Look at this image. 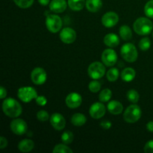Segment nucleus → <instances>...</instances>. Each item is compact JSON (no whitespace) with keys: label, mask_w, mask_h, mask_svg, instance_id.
Returning a JSON list of instances; mask_svg holds the SVG:
<instances>
[{"label":"nucleus","mask_w":153,"mask_h":153,"mask_svg":"<svg viewBox=\"0 0 153 153\" xmlns=\"http://www.w3.org/2000/svg\"><path fill=\"white\" fill-rule=\"evenodd\" d=\"M151 46V41L148 37L142 38L139 42V48L142 51H147Z\"/></svg>","instance_id":"31"},{"label":"nucleus","mask_w":153,"mask_h":153,"mask_svg":"<svg viewBox=\"0 0 153 153\" xmlns=\"http://www.w3.org/2000/svg\"><path fill=\"white\" fill-rule=\"evenodd\" d=\"M100 126H102V128H103L104 129H109V128L111 127V123L110 121H108V120H104L101 123Z\"/></svg>","instance_id":"38"},{"label":"nucleus","mask_w":153,"mask_h":153,"mask_svg":"<svg viewBox=\"0 0 153 153\" xmlns=\"http://www.w3.org/2000/svg\"><path fill=\"white\" fill-rule=\"evenodd\" d=\"M7 139H6L4 137H2V136H1V137H0V149H4V148L7 147Z\"/></svg>","instance_id":"37"},{"label":"nucleus","mask_w":153,"mask_h":153,"mask_svg":"<svg viewBox=\"0 0 153 153\" xmlns=\"http://www.w3.org/2000/svg\"><path fill=\"white\" fill-rule=\"evenodd\" d=\"M106 108L102 102H95L91 106L89 109V114L94 119H100L105 115Z\"/></svg>","instance_id":"14"},{"label":"nucleus","mask_w":153,"mask_h":153,"mask_svg":"<svg viewBox=\"0 0 153 153\" xmlns=\"http://www.w3.org/2000/svg\"><path fill=\"white\" fill-rule=\"evenodd\" d=\"M73 140V134L70 131H66L61 135V141L65 144H70Z\"/></svg>","instance_id":"29"},{"label":"nucleus","mask_w":153,"mask_h":153,"mask_svg":"<svg viewBox=\"0 0 153 153\" xmlns=\"http://www.w3.org/2000/svg\"><path fill=\"white\" fill-rule=\"evenodd\" d=\"M144 152L146 153H153V140H149L144 146Z\"/></svg>","instance_id":"36"},{"label":"nucleus","mask_w":153,"mask_h":153,"mask_svg":"<svg viewBox=\"0 0 153 153\" xmlns=\"http://www.w3.org/2000/svg\"><path fill=\"white\" fill-rule=\"evenodd\" d=\"M31 79L34 85H41L46 82L47 79V74L44 69L41 67H36L31 72Z\"/></svg>","instance_id":"9"},{"label":"nucleus","mask_w":153,"mask_h":153,"mask_svg":"<svg viewBox=\"0 0 153 153\" xmlns=\"http://www.w3.org/2000/svg\"><path fill=\"white\" fill-rule=\"evenodd\" d=\"M10 130L16 135H22L25 134L28 130V126L25 121L22 119H15L11 121L10 124Z\"/></svg>","instance_id":"8"},{"label":"nucleus","mask_w":153,"mask_h":153,"mask_svg":"<svg viewBox=\"0 0 153 153\" xmlns=\"http://www.w3.org/2000/svg\"><path fill=\"white\" fill-rule=\"evenodd\" d=\"M67 4L65 0H52L49 4V9L54 13H63L67 8Z\"/></svg>","instance_id":"16"},{"label":"nucleus","mask_w":153,"mask_h":153,"mask_svg":"<svg viewBox=\"0 0 153 153\" xmlns=\"http://www.w3.org/2000/svg\"><path fill=\"white\" fill-rule=\"evenodd\" d=\"M35 100L37 104L40 106H45L46 105V103H47V100L43 96H37L36 97Z\"/></svg>","instance_id":"35"},{"label":"nucleus","mask_w":153,"mask_h":153,"mask_svg":"<svg viewBox=\"0 0 153 153\" xmlns=\"http://www.w3.org/2000/svg\"><path fill=\"white\" fill-rule=\"evenodd\" d=\"M102 61L107 67H113L117 61V55L112 49H106L102 53Z\"/></svg>","instance_id":"10"},{"label":"nucleus","mask_w":153,"mask_h":153,"mask_svg":"<svg viewBox=\"0 0 153 153\" xmlns=\"http://www.w3.org/2000/svg\"><path fill=\"white\" fill-rule=\"evenodd\" d=\"M152 37H153V31H152Z\"/></svg>","instance_id":"42"},{"label":"nucleus","mask_w":153,"mask_h":153,"mask_svg":"<svg viewBox=\"0 0 153 153\" xmlns=\"http://www.w3.org/2000/svg\"><path fill=\"white\" fill-rule=\"evenodd\" d=\"M37 118L41 122H45V121H47L50 117L47 111L45 110H40L37 113Z\"/></svg>","instance_id":"34"},{"label":"nucleus","mask_w":153,"mask_h":153,"mask_svg":"<svg viewBox=\"0 0 153 153\" xmlns=\"http://www.w3.org/2000/svg\"><path fill=\"white\" fill-rule=\"evenodd\" d=\"M65 102L67 107L70 108H77L82 105V97L78 93H70L66 97Z\"/></svg>","instance_id":"13"},{"label":"nucleus","mask_w":153,"mask_h":153,"mask_svg":"<svg viewBox=\"0 0 153 153\" xmlns=\"http://www.w3.org/2000/svg\"><path fill=\"white\" fill-rule=\"evenodd\" d=\"M126 97L128 101L131 102V103H134V104L139 101V98H140L138 92L136 91L135 90H129L127 92Z\"/></svg>","instance_id":"28"},{"label":"nucleus","mask_w":153,"mask_h":153,"mask_svg":"<svg viewBox=\"0 0 153 153\" xmlns=\"http://www.w3.org/2000/svg\"><path fill=\"white\" fill-rule=\"evenodd\" d=\"M119 70H117V68H111L110 70H108L107 73H106V77L107 79L111 82H116L117 80L119 78Z\"/></svg>","instance_id":"25"},{"label":"nucleus","mask_w":153,"mask_h":153,"mask_svg":"<svg viewBox=\"0 0 153 153\" xmlns=\"http://www.w3.org/2000/svg\"><path fill=\"white\" fill-rule=\"evenodd\" d=\"M50 123L57 131H61L66 126V120L62 114L55 113L50 117Z\"/></svg>","instance_id":"15"},{"label":"nucleus","mask_w":153,"mask_h":153,"mask_svg":"<svg viewBox=\"0 0 153 153\" xmlns=\"http://www.w3.org/2000/svg\"><path fill=\"white\" fill-rule=\"evenodd\" d=\"M144 13L148 17L153 19V0H149L145 4Z\"/></svg>","instance_id":"32"},{"label":"nucleus","mask_w":153,"mask_h":153,"mask_svg":"<svg viewBox=\"0 0 153 153\" xmlns=\"http://www.w3.org/2000/svg\"><path fill=\"white\" fill-rule=\"evenodd\" d=\"M34 143L30 139H24L18 143V149L22 152H29L34 149Z\"/></svg>","instance_id":"19"},{"label":"nucleus","mask_w":153,"mask_h":153,"mask_svg":"<svg viewBox=\"0 0 153 153\" xmlns=\"http://www.w3.org/2000/svg\"><path fill=\"white\" fill-rule=\"evenodd\" d=\"M87 122L86 117L80 113H76L72 116L71 123L76 126H82Z\"/></svg>","instance_id":"23"},{"label":"nucleus","mask_w":153,"mask_h":153,"mask_svg":"<svg viewBox=\"0 0 153 153\" xmlns=\"http://www.w3.org/2000/svg\"><path fill=\"white\" fill-rule=\"evenodd\" d=\"M88 88H89L90 91H91L92 93H97L101 89V84L98 81L94 79V81L90 82L88 85Z\"/></svg>","instance_id":"33"},{"label":"nucleus","mask_w":153,"mask_h":153,"mask_svg":"<svg viewBox=\"0 0 153 153\" xmlns=\"http://www.w3.org/2000/svg\"><path fill=\"white\" fill-rule=\"evenodd\" d=\"M121 79L126 82H130L134 80L136 76V72L131 67H127L121 72Z\"/></svg>","instance_id":"20"},{"label":"nucleus","mask_w":153,"mask_h":153,"mask_svg":"<svg viewBox=\"0 0 153 153\" xmlns=\"http://www.w3.org/2000/svg\"><path fill=\"white\" fill-rule=\"evenodd\" d=\"M120 53L123 58L129 63L136 61L138 57V52L135 46L131 43H127L123 45L120 49Z\"/></svg>","instance_id":"4"},{"label":"nucleus","mask_w":153,"mask_h":153,"mask_svg":"<svg viewBox=\"0 0 153 153\" xmlns=\"http://www.w3.org/2000/svg\"><path fill=\"white\" fill-rule=\"evenodd\" d=\"M17 97L23 102H29L37 97V91L32 87H22L17 91Z\"/></svg>","instance_id":"7"},{"label":"nucleus","mask_w":153,"mask_h":153,"mask_svg":"<svg viewBox=\"0 0 153 153\" xmlns=\"http://www.w3.org/2000/svg\"><path fill=\"white\" fill-rule=\"evenodd\" d=\"M112 97V91L108 88L103 89L100 92L99 99L102 102H108Z\"/></svg>","instance_id":"26"},{"label":"nucleus","mask_w":153,"mask_h":153,"mask_svg":"<svg viewBox=\"0 0 153 153\" xmlns=\"http://www.w3.org/2000/svg\"><path fill=\"white\" fill-rule=\"evenodd\" d=\"M133 28L139 35H148L152 32L153 23L148 18L140 17L134 21Z\"/></svg>","instance_id":"2"},{"label":"nucleus","mask_w":153,"mask_h":153,"mask_svg":"<svg viewBox=\"0 0 153 153\" xmlns=\"http://www.w3.org/2000/svg\"><path fill=\"white\" fill-rule=\"evenodd\" d=\"M2 110L6 116L11 118L18 117L22 111V108L15 99L7 98L3 101Z\"/></svg>","instance_id":"1"},{"label":"nucleus","mask_w":153,"mask_h":153,"mask_svg":"<svg viewBox=\"0 0 153 153\" xmlns=\"http://www.w3.org/2000/svg\"><path fill=\"white\" fill-rule=\"evenodd\" d=\"M146 128L150 132H153V121H150L146 125Z\"/></svg>","instance_id":"40"},{"label":"nucleus","mask_w":153,"mask_h":153,"mask_svg":"<svg viewBox=\"0 0 153 153\" xmlns=\"http://www.w3.org/2000/svg\"><path fill=\"white\" fill-rule=\"evenodd\" d=\"M38 1L39 3L43 6L48 5V4L49 3V0H38Z\"/></svg>","instance_id":"41"},{"label":"nucleus","mask_w":153,"mask_h":153,"mask_svg":"<svg viewBox=\"0 0 153 153\" xmlns=\"http://www.w3.org/2000/svg\"><path fill=\"white\" fill-rule=\"evenodd\" d=\"M34 0H13L16 5L21 8H28L31 7Z\"/></svg>","instance_id":"30"},{"label":"nucleus","mask_w":153,"mask_h":153,"mask_svg":"<svg viewBox=\"0 0 153 153\" xmlns=\"http://www.w3.org/2000/svg\"><path fill=\"white\" fill-rule=\"evenodd\" d=\"M107 108L108 111L114 115L120 114L123 111V106L122 103L116 101V100H112V101L109 102Z\"/></svg>","instance_id":"17"},{"label":"nucleus","mask_w":153,"mask_h":153,"mask_svg":"<svg viewBox=\"0 0 153 153\" xmlns=\"http://www.w3.org/2000/svg\"><path fill=\"white\" fill-rule=\"evenodd\" d=\"M6 96H7V91L4 87L1 86L0 88V98L4 99Z\"/></svg>","instance_id":"39"},{"label":"nucleus","mask_w":153,"mask_h":153,"mask_svg":"<svg viewBox=\"0 0 153 153\" xmlns=\"http://www.w3.org/2000/svg\"><path fill=\"white\" fill-rule=\"evenodd\" d=\"M119 22V16L115 12L110 11L105 13L102 17V23L106 28H111Z\"/></svg>","instance_id":"12"},{"label":"nucleus","mask_w":153,"mask_h":153,"mask_svg":"<svg viewBox=\"0 0 153 153\" xmlns=\"http://www.w3.org/2000/svg\"><path fill=\"white\" fill-rule=\"evenodd\" d=\"M62 19L56 14H49L46 18L47 29L52 33H57L62 28Z\"/></svg>","instance_id":"6"},{"label":"nucleus","mask_w":153,"mask_h":153,"mask_svg":"<svg viewBox=\"0 0 153 153\" xmlns=\"http://www.w3.org/2000/svg\"><path fill=\"white\" fill-rule=\"evenodd\" d=\"M85 6L90 12L95 13L99 11L102 7V0H86Z\"/></svg>","instance_id":"21"},{"label":"nucleus","mask_w":153,"mask_h":153,"mask_svg":"<svg viewBox=\"0 0 153 153\" xmlns=\"http://www.w3.org/2000/svg\"><path fill=\"white\" fill-rule=\"evenodd\" d=\"M60 39L66 44L73 43L76 39V32L74 29L70 27L63 28L60 32Z\"/></svg>","instance_id":"11"},{"label":"nucleus","mask_w":153,"mask_h":153,"mask_svg":"<svg viewBox=\"0 0 153 153\" xmlns=\"http://www.w3.org/2000/svg\"><path fill=\"white\" fill-rule=\"evenodd\" d=\"M119 34L121 38L123 40H126V41L130 40L132 37V31H131V28L126 25H122L120 28Z\"/></svg>","instance_id":"22"},{"label":"nucleus","mask_w":153,"mask_h":153,"mask_svg":"<svg viewBox=\"0 0 153 153\" xmlns=\"http://www.w3.org/2000/svg\"><path fill=\"white\" fill-rule=\"evenodd\" d=\"M85 0H68V5L74 11H79L85 7Z\"/></svg>","instance_id":"24"},{"label":"nucleus","mask_w":153,"mask_h":153,"mask_svg":"<svg viewBox=\"0 0 153 153\" xmlns=\"http://www.w3.org/2000/svg\"><path fill=\"white\" fill-rule=\"evenodd\" d=\"M104 43L110 48L117 47L120 44V38L117 34L110 33L105 36Z\"/></svg>","instance_id":"18"},{"label":"nucleus","mask_w":153,"mask_h":153,"mask_svg":"<svg viewBox=\"0 0 153 153\" xmlns=\"http://www.w3.org/2000/svg\"><path fill=\"white\" fill-rule=\"evenodd\" d=\"M142 111L140 108L134 103L128 106L123 114V119L128 123H134L141 117Z\"/></svg>","instance_id":"3"},{"label":"nucleus","mask_w":153,"mask_h":153,"mask_svg":"<svg viewBox=\"0 0 153 153\" xmlns=\"http://www.w3.org/2000/svg\"><path fill=\"white\" fill-rule=\"evenodd\" d=\"M88 76L93 79H100L102 78L105 74V67L99 61H95L91 64L88 69Z\"/></svg>","instance_id":"5"},{"label":"nucleus","mask_w":153,"mask_h":153,"mask_svg":"<svg viewBox=\"0 0 153 153\" xmlns=\"http://www.w3.org/2000/svg\"><path fill=\"white\" fill-rule=\"evenodd\" d=\"M73 151L65 143L56 145L52 150L53 153H73Z\"/></svg>","instance_id":"27"}]
</instances>
